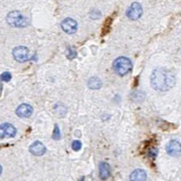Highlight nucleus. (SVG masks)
<instances>
[{
	"label": "nucleus",
	"instance_id": "1",
	"mask_svg": "<svg viewBox=\"0 0 181 181\" xmlns=\"http://www.w3.org/2000/svg\"><path fill=\"white\" fill-rule=\"evenodd\" d=\"M151 85L158 92H166L175 85V75L166 68H157L151 75Z\"/></svg>",
	"mask_w": 181,
	"mask_h": 181
},
{
	"label": "nucleus",
	"instance_id": "2",
	"mask_svg": "<svg viewBox=\"0 0 181 181\" xmlns=\"http://www.w3.org/2000/svg\"><path fill=\"white\" fill-rule=\"evenodd\" d=\"M113 69L119 76H124L132 69V62L126 57H120L113 62Z\"/></svg>",
	"mask_w": 181,
	"mask_h": 181
},
{
	"label": "nucleus",
	"instance_id": "3",
	"mask_svg": "<svg viewBox=\"0 0 181 181\" xmlns=\"http://www.w3.org/2000/svg\"><path fill=\"white\" fill-rule=\"evenodd\" d=\"M8 24L13 28H23L27 26V20L20 11H10L7 16Z\"/></svg>",
	"mask_w": 181,
	"mask_h": 181
},
{
	"label": "nucleus",
	"instance_id": "4",
	"mask_svg": "<svg viewBox=\"0 0 181 181\" xmlns=\"http://www.w3.org/2000/svg\"><path fill=\"white\" fill-rule=\"evenodd\" d=\"M142 7L140 3L134 2L127 9V16L130 20H138L142 15Z\"/></svg>",
	"mask_w": 181,
	"mask_h": 181
},
{
	"label": "nucleus",
	"instance_id": "5",
	"mask_svg": "<svg viewBox=\"0 0 181 181\" xmlns=\"http://www.w3.org/2000/svg\"><path fill=\"white\" fill-rule=\"evenodd\" d=\"M13 58L19 62H25L29 60L30 52L26 46H17L13 50Z\"/></svg>",
	"mask_w": 181,
	"mask_h": 181
},
{
	"label": "nucleus",
	"instance_id": "6",
	"mask_svg": "<svg viewBox=\"0 0 181 181\" xmlns=\"http://www.w3.org/2000/svg\"><path fill=\"white\" fill-rule=\"evenodd\" d=\"M166 152L173 157H181V142L176 140L170 141L166 145Z\"/></svg>",
	"mask_w": 181,
	"mask_h": 181
},
{
	"label": "nucleus",
	"instance_id": "7",
	"mask_svg": "<svg viewBox=\"0 0 181 181\" xmlns=\"http://www.w3.org/2000/svg\"><path fill=\"white\" fill-rule=\"evenodd\" d=\"M15 134H16V128L11 124L4 123L0 126V136H1L2 139L6 137L9 138L14 137Z\"/></svg>",
	"mask_w": 181,
	"mask_h": 181
},
{
	"label": "nucleus",
	"instance_id": "8",
	"mask_svg": "<svg viewBox=\"0 0 181 181\" xmlns=\"http://www.w3.org/2000/svg\"><path fill=\"white\" fill-rule=\"evenodd\" d=\"M61 28L67 34H73L77 29V23L72 18H66L61 22Z\"/></svg>",
	"mask_w": 181,
	"mask_h": 181
},
{
	"label": "nucleus",
	"instance_id": "9",
	"mask_svg": "<svg viewBox=\"0 0 181 181\" xmlns=\"http://www.w3.org/2000/svg\"><path fill=\"white\" fill-rule=\"evenodd\" d=\"M29 152L37 157H41L44 155V153L46 152V147L43 145L42 142H34L30 146H29Z\"/></svg>",
	"mask_w": 181,
	"mask_h": 181
},
{
	"label": "nucleus",
	"instance_id": "10",
	"mask_svg": "<svg viewBox=\"0 0 181 181\" xmlns=\"http://www.w3.org/2000/svg\"><path fill=\"white\" fill-rule=\"evenodd\" d=\"M33 112V109L28 104H21L16 109V114L21 118H28L31 116Z\"/></svg>",
	"mask_w": 181,
	"mask_h": 181
},
{
	"label": "nucleus",
	"instance_id": "11",
	"mask_svg": "<svg viewBox=\"0 0 181 181\" xmlns=\"http://www.w3.org/2000/svg\"><path fill=\"white\" fill-rule=\"evenodd\" d=\"M98 169H99V177L102 180H106L109 177L111 170H110V166L109 163H107L105 161L100 162Z\"/></svg>",
	"mask_w": 181,
	"mask_h": 181
},
{
	"label": "nucleus",
	"instance_id": "12",
	"mask_svg": "<svg viewBox=\"0 0 181 181\" xmlns=\"http://www.w3.org/2000/svg\"><path fill=\"white\" fill-rule=\"evenodd\" d=\"M130 181H146L147 174L142 169H136L130 174Z\"/></svg>",
	"mask_w": 181,
	"mask_h": 181
},
{
	"label": "nucleus",
	"instance_id": "13",
	"mask_svg": "<svg viewBox=\"0 0 181 181\" xmlns=\"http://www.w3.org/2000/svg\"><path fill=\"white\" fill-rule=\"evenodd\" d=\"M88 87L92 90H98L102 87V81L97 76H93L88 80Z\"/></svg>",
	"mask_w": 181,
	"mask_h": 181
},
{
	"label": "nucleus",
	"instance_id": "14",
	"mask_svg": "<svg viewBox=\"0 0 181 181\" xmlns=\"http://www.w3.org/2000/svg\"><path fill=\"white\" fill-rule=\"evenodd\" d=\"M52 138L56 141H58V140L61 139V131H60L58 124H55V128H54V131H53Z\"/></svg>",
	"mask_w": 181,
	"mask_h": 181
},
{
	"label": "nucleus",
	"instance_id": "15",
	"mask_svg": "<svg viewBox=\"0 0 181 181\" xmlns=\"http://www.w3.org/2000/svg\"><path fill=\"white\" fill-rule=\"evenodd\" d=\"M11 79V74L9 72H4L1 75V80L3 82H9Z\"/></svg>",
	"mask_w": 181,
	"mask_h": 181
},
{
	"label": "nucleus",
	"instance_id": "16",
	"mask_svg": "<svg viewBox=\"0 0 181 181\" xmlns=\"http://www.w3.org/2000/svg\"><path fill=\"white\" fill-rule=\"evenodd\" d=\"M82 147V143L79 142V141H74L73 143H72V149L74 151H78L80 150Z\"/></svg>",
	"mask_w": 181,
	"mask_h": 181
},
{
	"label": "nucleus",
	"instance_id": "17",
	"mask_svg": "<svg viewBox=\"0 0 181 181\" xmlns=\"http://www.w3.org/2000/svg\"><path fill=\"white\" fill-rule=\"evenodd\" d=\"M76 57V52L75 50H73L72 48H69L68 49V55H67V58L70 59V60H73L75 59Z\"/></svg>",
	"mask_w": 181,
	"mask_h": 181
}]
</instances>
